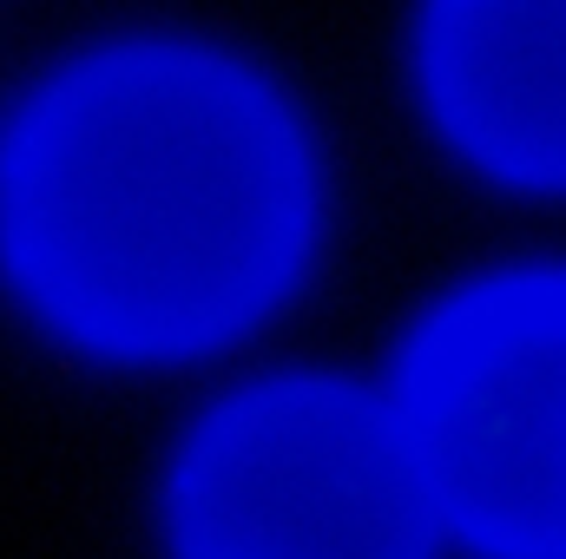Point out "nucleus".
<instances>
[{"label": "nucleus", "mask_w": 566, "mask_h": 559, "mask_svg": "<svg viewBox=\"0 0 566 559\" xmlns=\"http://www.w3.org/2000/svg\"><path fill=\"white\" fill-rule=\"evenodd\" d=\"M0 238L80 342L171 356L244 329L310 238V158L277 99L205 53H113L46 86L0 158Z\"/></svg>", "instance_id": "1"}, {"label": "nucleus", "mask_w": 566, "mask_h": 559, "mask_svg": "<svg viewBox=\"0 0 566 559\" xmlns=\"http://www.w3.org/2000/svg\"><path fill=\"white\" fill-rule=\"evenodd\" d=\"M171 527L185 559H428L434 494L402 415L336 382H277L198 428Z\"/></svg>", "instance_id": "2"}, {"label": "nucleus", "mask_w": 566, "mask_h": 559, "mask_svg": "<svg viewBox=\"0 0 566 559\" xmlns=\"http://www.w3.org/2000/svg\"><path fill=\"white\" fill-rule=\"evenodd\" d=\"M402 428L434 514L501 559H566V277L481 283L422 329Z\"/></svg>", "instance_id": "3"}, {"label": "nucleus", "mask_w": 566, "mask_h": 559, "mask_svg": "<svg viewBox=\"0 0 566 559\" xmlns=\"http://www.w3.org/2000/svg\"><path fill=\"white\" fill-rule=\"evenodd\" d=\"M422 73L441 126L488 171L566 184V0H434Z\"/></svg>", "instance_id": "4"}]
</instances>
